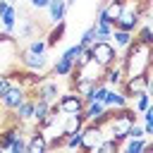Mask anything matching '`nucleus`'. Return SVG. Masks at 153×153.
I'll use <instances>...</instances> for the list:
<instances>
[{"label": "nucleus", "instance_id": "1", "mask_svg": "<svg viewBox=\"0 0 153 153\" xmlns=\"http://www.w3.org/2000/svg\"><path fill=\"white\" fill-rule=\"evenodd\" d=\"M124 69V76H136V74H143V72H151V45L148 43H139L136 38L120 53V60H117Z\"/></svg>", "mask_w": 153, "mask_h": 153}, {"label": "nucleus", "instance_id": "2", "mask_svg": "<svg viewBox=\"0 0 153 153\" xmlns=\"http://www.w3.org/2000/svg\"><path fill=\"white\" fill-rule=\"evenodd\" d=\"M91 55L105 69L120 60V50L112 45V41H96V43H91Z\"/></svg>", "mask_w": 153, "mask_h": 153}, {"label": "nucleus", "instance_id": "3", "mask_svg": "<svg viewBox=\"0 0 153 153\" xmlns=\"http://www.w3.org/2000/svg\"><path fill=\"white\" fill-rule=\"evenodd\" d=\"M148 86H151V72H143V74H136V76H124V81L120 84V91L124 93L127 100H131L139 93L148 91Z\"/></svg>", "mask_w": 153, "mask_h": 153}, {"label": "nucleus", "instance_id": "4", "mask_svg": "<svg viewBox=\"0 0 153 153\" xmlns=\"http://www.w3.org/2000/svg\"><path fill=\"white\" fill-rule=\"evenodd\" d=\"M26 96H29V88H24L22 84L12 81V86L0 96V110H2V112H12V110H14Z\"/></svg>", "mask_w": 153, "mask_h": 153}, {"label": "nucleus", "instance_id": "5", "mask_svg": "<svg viewBox=\"0 0 153 153\" xmlns=\"http://www.w3.org/2000/svg\"><path fill=\"white\" fill-rule=\"evenodd\" d=\"M79 131H81V146H79V151H96L98 143L103 141V129L96 122H84V127Z\"/></svg>", "mask_w": 153, "mask_h": 153}, {"label": "nucleus", "instance_id": "6", "mask_svg": "<svg viewBox=\"0 0 153 153\" xmlns=\"http://www.w3.org/2000/svg\"><path fill=\"white\" fill-rule=\"evenodd\" d=\"M55 105H57V110L62 115H67V112H81L84 110V98L79 93H74V91H65V93L57 96Z\"/></svg>", "mask_w": 153, "mask_h": 153}, {"label": "nucleus", "instance_id": "7", "mask_svg": "<svg viewBox=\"0 0 153 153\" xmlns=\"http://www.w3.org/2000/svg\"><path fill=\"white\" fill-rule=\"evenodd\" d=\"M17 57H19V65L24 69H33V72H43L48 67V57L45 55H33L29 53L26 48H19L17 50Z\"/></svg>", "mask_w": 153, "mask_h": 153}, {"label": "nucleus", "instance_id": "8", "mask_svg": "<svg viewBox=\"0 0 153 153\" xmlns=\"http://www.w3.org/2000/svg\"><path fill=\"white\" fill-rule=\"evenodd\" d=\"M33 103H36V96H31V91H29V96L12 110V120L19 122V124H29L31 115H33Z\"/></svg>", "mask_w": 153, "mask_h": 153}, {"label": "nucleus", "instance_id": "9", "mask_svg": "<svg viewBox=\"0 0 153 153\" xmlns=\"http://www.w3.org/2000/svg\"><path fill=\"white\" fill-rule=\"evenodd\" d=\"M141 22H143V19H141L139 14H134V12H129V10H122L120 17L115 19V29H122V31H131V33H134Z\"/></svg>", "mask_w": 153, "mask_h": 153}, {"label": "nucleus", "instance_id": "10", "mask_svg": "<svg viewBox=\"0 0 153 153\" xmlns=\"http://www.w3.org/2000/svg\"><path fill=\"white\" fill-rule=\"evenodd\" d=\"M48 151V141H45V134L41 129L33 127V131L29 134L26 139V153H45Z\"/></svg>", "mask_w": 153, "mask_h": 153}, {"label": "nucleus", "instance_id": "11", "mask_svg": "<svg viewBox=\"0 0 153 153\" xmlns=\"http://www.w3.org/2000/svg\"><path fill=\"white\" fill-rule=\"evenodd\" d=\"M103 81H105L110 88H120V84L124 81V69H122V65H120V62L110 65V67L103 72Z\"/></svg>", "mask_w": 153, "mask_h": 153}, {"label": "nucleus", "instance_id": "12", "mask_svg": "<svg viewBox=\"0 0 153 153\" xmlns=\"http://www.w3.org/2000/svg\"><path fill=\"white\" fill-rule=\"evenodd\" d=\"M148 148H153V143L148 141V136L146 139H131V136H127L120 143V151H124V153H143Z\"/></svg>", "mask_w": 153, "mask_h": 153}, {"label": "nucleus", "instance_id": "13", "mask_svg": "<svg viewBox=\"0 0 153 153\" xmlns=\"http://www.w3.org/2000/svg\"><path fill=\"white\" fill-rule=\"evenodd\" d=\"M103 105H105V108H112V110H120V108H127L129 100L124 98V93H122L120 88H108V93H105V98H103Z\"/></svg>", "mask_w": 153, "mask_h": 153}, {"label": "nucleus", "instance_id": "14", "mask_svg": "<svg viewBox=\"0 0 153 153\" xmlns=\"http://www.w3.org/2000/svg\"><path fill=\"white\" fill-rule=\"evenodd\" d=\"M0 24L5 29V33H14V26H17V7L14 5H7L2 12H0Z\"/></svg>", "mask_w": 153, "mask_h": 153}, {"label": "nucleus", "instance_id": "15", "mask_svg": "<svg viewBox=\"0 0 153 153\" xmlns=\"http://www.w3.org/2000/svg\"><path fill=\"white\" fill-rule=\"evenodd\" d=\"M45 10L50 14V24H57V22H62L67 17V2L65 0H50L45 5Z\"/></svg>", "mask_w": 153, "mask_h": 153}, {"label": "nucleus", "instance_id": "16", "mask_svg": "<svg viewBox=\"0 0 153 153\" xmlns=\"http://www.w3.org/2000/svg\"><path fill=\"white\" fill-rule=\"evenodd\" d=\"M65 31H67V22H65V19L57 22V24H53V29L45 33V43H48V48H55V45L65 38Z\"/></svg>", "mask_w": 153, "mask_h": 153}, {"label": "nucleus", "instance_id": "17", "mask_svg": "<svg viewBox=\"0 0 153 153\" xmlns=\"http://www.w3.org/2000/svg\"><path fill=\"white\" fill-rule=\"evenodd\" d=\"M110 41H112V45H115L117 50H124V48L134 41V33H131V31H122V29H112Z\"/></svg>", "mask_w": 153, "mask_h": 153}, {"label": "nucleus", "instance_id": "18", "mask_svg": "<svg viewBox=\"0 0 153 153\" xmlns=\"http://www.w3.org/2000/svg\"><path fill=\"white\" fill-rule=\"evenodd\" d=\"M134 38H136L139 43H148V45H151V43H153V31H151V26L141 22V24L136 26V31H134Z\"/></svg>", "mask_w": 153, "mask_h": 153}, {"label": "nucleus", "instance_id": "19", "mask_svg": "<svg viewBox=\"0 0 153 153\" xmlns=\"http://www.w3.org/2000/svg\"><path fill=\"white\" fill-rule=\"evenodd\" d=\"M48 108H50V103H45V100L36 98V103H33V115H31V124H33V127L43 120V115L48 112Z\"/></svg>", "mask_w": 153, "mask_h": 153}, {"label": "nucleus", "instance_id": "20", "mask_svg": "<svg viewBox=\"0 0 153 153\" xmlns=\"http://www.w3.org/2000/svg\"><path fill=\"white\" fill-rule=\"evenodd\" d=\"M72 69H74V65H72L69 60H65V57H57V62L53 65V76H67Z\"/></svg>", "mask_w": 153, "mask_h": 153}, {"label": "nucleus", "instance_id": "21", "mask_svg": "<svg viewBox=\"0 0 153 153\" xmlns=\"http://www.w3.org/2000/svg\"><path fill=\"white\" fill-rule=\"evenodd\" d=\"M29 53H33V55H45L48 53V43H45V38H33V41H29V45H24Z\"/></svg>", "mask_w": 153, "mask_h": 153}, {"label": "nucleus", "instance_id": "22", "mask_svg": "<svg viewBox=\"0 0 153 153\" xmlns=\"http://www.w3.org/2000/svg\"><path fill=\"white\" fill-rule=\"evenodd\" d=\"M117 151H120V143L115 139H110V136H103V141L96 148V153H117Z\"/></svg>", "mask_w": 153, "mask_h": 153}, {"label": "nucleus", "instance_id": "23", "mask_svg": "<svg viewBox=\"0 0 153 153\" xmlns=\"http://www.w3.org/2000/svg\"><path fill=\"white\" fill-rule=\"evenodd\" d=\"M81 146V131H72L62 136V148H79Z\"/></svg>", "mask_w": 153, "mask_h": 153}, {"label": "nucleus", "instance_id": "24", "mask_svg": "<svg viewBox=\"0 0 153 153\" xmlns=\"http://www.w3.org/2000/svg\"><path fill=\"white\" fill-rule=\"evenodd\" d=\"M131 100H134V110H136V112H143V110L151 105V93L143 91V93H139V96L131 98Z\"/></svg>", "mask_w": 153, "mask_h": 153}, {"label": "nucleus", "instance_id": "25", "mask_svg": "<svg viewBox=\"0 0 153 153\" xmlns=\"http://www.w3.org/2000/svg\"><path fill=\"white\" fill-rule=\"evenodd\" d=\"M81 50H84V48H81L79 43H74V45H69V48H67V50H65V53H62L60 57H65V60H69V62L74 65V60H76V57L81 55Z\"/></svg>", "mask_w": 153, "mask_h": 153}, {"label": "nucleus", "instance_id": "26", "mask_svg": "<svg viewBox=\"0 0 153 153\" xmlns=\"http://www.w3.org/2000/svg\"><path fill=\"white\" fill-rule=\"evenodd\" d=\"M10 151H12V153H24V151H26V139H24V134H19V136L12 141Z\"/></svg>", "mask_w": 153, "mask_h": 153}, {"label": "nucleus", "instance_id": "27", "mask_svg": "<svg viewBox=\"0 0 153 153\" xmlns=\"http://www.w3.org/2000/svg\"><path fill=\"white\" fill-rule=\"evenodd\" d=\"M91 43H93V24H91V26L81 33V38H79V45H81V48H86V45H91Z\"/></svg>", "mask_w": 153, "mask_h": 153}, {"label": "nucleus", "instance_id": "28", "mask_svg": "<svg viewBox=\"0 0 153 153\" xmlns=\"http://www.w3.org/2000/svg\"><path fill=\"white\" fill-rule=\"evenodd\" d=\"M127 136H131V139H146V134H143V127H141V124H136V122L129 127Z\"/></svg>", "mask_w": 153, "mask_h": 153}, {"label": "nucleus", "instance_id": "29", "mask_svg": "<svg viewBox=\"0 0 153 153\" xmlns=\"http://www.w3.org/2000/svg\"><path fill=\"white\" fill-rule=\"evenodd\" d=\"M10 86H12V76H10V72H0V96H2Z\"/></svg>", "mask_w": 153, "mask_h": 153}, {"label": "nucleus", "instance_id": "30", "mask_svg": "<svg viewBox=\"0 0 153 153\" xmlns=\"http://www.w3.org/2000/svg\"><path fill=\"white\" fill-rule=\"evenodd\" d=\"M31 33H33V24H31V22H29L26 26H22V29H19V36H22V38H29Z\"/></svg>", "mask_w": 153, "mask_h": 153}, {"label": "nucleus", "instance_id": "31", "mask_svg": "<svg viewBox=\"0 0 153 153\" xmlns=\"http://www.w3.org/2000/svg\"><path fill=\"white\" fill-rule=\"evenodd\" d=\"M48 2H50V0H31V7H36V10H43Z\"/></svg>", "mask_w": 153, "mask_h": 153}]
</instances>
